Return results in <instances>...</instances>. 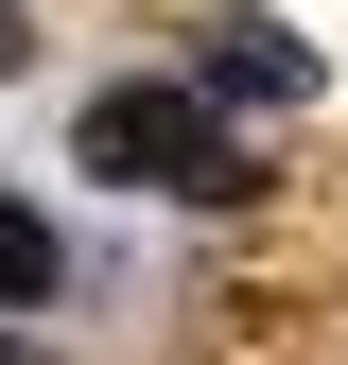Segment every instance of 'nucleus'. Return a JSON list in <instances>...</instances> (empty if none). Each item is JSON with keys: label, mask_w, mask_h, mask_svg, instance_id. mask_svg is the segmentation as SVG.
I'll use <instances>...</instances> for the list:
<instances>
[{"label": "nucleus", "mask_w": 348, "mask_h": 365, "mask_svg": "<svg viewBox=\"0 0 348 365\" xmlns=\"http://www.w3.org/2000/svg\"><path fill=\"white\" fill-rule=\"evenodd\" d=\"M0 70H18V0H0Z\"/></svg>", "instance_id": "20e7f679"}, {"label": "nucleus", "mask_w": 348, "mask_h": 365, "mask_svg": "<svg viewBox=\"0 0 348 365\" xmlns=\"http://www.w3.org/2000/svg\"><path fill=\"white\" fill-rule=\"evenodd\" d=\"M35 296H53V226L0 192V313H35Z\"/></svg>", "instance_id": "7ed1b4c3"}, {"label": "nucleus", "mask_w": 348, "mask_h": 365, "mask_svg": "<svg viewBox=\"0 0 348 365\" xmlns=\"http://www.w3.org/2000/svg\"><path fill=\"white\" fill-rule=\"evenodd\" d=\"M70 157L122 174V192H192V209H244V192H261V157L192 105V87H105V105L70 122Z\"/></svg>", "instance_id": "f257e3e1"}, {"label": "nucleus", "mask_w": 348, "mask_h": 365, "mask_svg": "<svg viewBox=\"0 0 348 365\" xmlns=\"http://www.w3.org/2000/svg\"><path fill=\"white\" fill-rule=\"evenodd\" d=\"M0 365H35V348H18V331H0Z\"/></svg>", "instance_id": "39448f33"}, {"label": "nucleus", "mask_w": 348, "mask_h": 365, "mask_svg": "<svg viewBox=\"0 0 348 365\" xmlns=\"http://www.w3.org/2000/svg\"><path fill=\"white\" fill-rule=\"evenodd\" d=\"M192 53H209V87H192V105H209V122H227V105H296V87H314V53H296V35H279V18H209V35H192Z\"/></svg>", "instance_id": "f03ea898"}]
</instances>
